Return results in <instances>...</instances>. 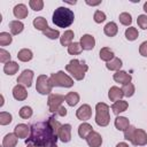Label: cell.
Here are the masks:
<instances>
[{
  "label": "cell",
  "instance_id": "cell-1",
  "mask_svg": "<svg viewBox=\"0 0 147 147\" xmlns=\"http://www.w3.org/2000/svg\"><path fill=\"white\" fill-rule=\"evenodd\" d=\"M59 139L57 134L54 133L48 121L38 122L31 125V133L28 139H25V144L32 142L40 147H44L48 142H56Z\"/></svg>",
  "mask_w": 147,
  "mask_h": 147
},
{
  "label": "cell",
  "instance_id": "cell-2",
  "mask_svg": "<svg viewBox=\"0 0 147 147\" xmlns=\"http://www.w3.org/2000/svg\"><path fill=\"white\" fill-rule=\"evenodd\" d=\"M75 20L74 11L67 7H59L53 13V23L59 28H68Z\"/></svg>",
  "mask_w": 147,
  "mask_h": 147
},
{
  "label": "cell",
  "instance_id": "cell-3",
  "mask_svg": "<svg viewBox=\"0 0 147 147\" xmlns=\"http://www.w3.org/2000/svg\"><path fill=\"white\" fill-rule=\"evenodd\" d=\"M65 70L76 80H82V79H84L86 71L88 70V65L85 62H83V61H79L77 59H74V60H71L69 62V64H67Z\"/></svg>",
  "mask_w": 147,
  "mask_h": 147
},
{
  "label": "cell",
  "instance_id": "cell-4",
  "mask_svg": "<svg viewBox=\"0 0 147 147\" xmlns=\"http://www.w3.org/2000/svg\"><path fill=\"white\" fill-rule=\"evenodd\" d=\"M110 122L109 106L105 102H99L95 106V123L99 126H107Z\"/></svg>",
  "mask_w": 147,
  "mask_h": 147
},
{
  "label": "cell",
  "instance_id": "cell-5",
  "mask_svg": "<svg viewBox=\"0 0 147 147\" xmlns=\"http://www.w3.org/2000/svg\"><path fill=\"white\" fill-rule=\"evenodd\" d=\"M49 82L52 86H60V87H71L74 85V79L69 77L63 71H57L55 74H52L49 77Z\"/></svg>",
  "mask_w": 147,
  "mask_h": 147
},
{
  "label": "cell",
  "instance_id": "cell-6",
  "mask_svg": "<svg viewBox=\"0 0 147 147\" xmlns=\"http://www.w3.org/2000/svg\"><path fill=\"white\" fill-rule=\"evenodd\" d=\"M52 88H53V86H52V84L49 82V78L46 75L38 76L37 83H36V90H37V92H39L42 95H46V94H49L52 92Z\"/></svg>",
  "mask_w": 147,
  "mask_h": 147
},
{
  "label": "cell",
  "instance_id": "cell-7",
  "mask_svg": "<svg viewBox=\"0 0 147 147\" xmlns=\"http://www.w3.org/2000/svg\"><path fill=\"white\" fill-rule=\"evenodd\" d=\"M65 100V96L61 95V94H49L48 100H47V105L49 108L51 113H55L59 110V108L62 106V102Z\"/></svg>",
  "mask_w": 147,
  "mask_h": 147
},
{
  "label": "cell",
  "instance_id": "cell-8",
  "mask_svg": "<svg viewBox=\"0 0 147 147\" xmlns=\"http://www.w3.org/2000/svg\"><path fill=\"white\" fill-rule=\"evenodd\" d=\"M131 142L134 146H145V145H147V133L144 130L136 127Z\"/></svg>",
  "mask_w": 147,
  "mask_h": 147
},
{
  "label": "cell",
  "instance_id": "cell-9",
  "mask_svg": "<svg viewBox=\"0 0 147 147\" xmlns=\"http://www.w3.org/2000/svg\"><path fill=\"white\" fill-rule=\"evenodd\" d=\"M32 79H33V71L30 70V69H25V70H23V72L18 76L17 83H18L20 85L30 87V86H31V83H32Z\"/></svg>",
  "mask_w": 147,
  "mask_h": 147
},
{
  "label": "cell",
  "instance_id": "cell-10",
  "mask_svg": "<svg viewBox=\"0 0 147 147\" xmlns=\"http://www.w3.org/2000/svg\"><path fill=\"white\" fill-rule=\"evenodd\" d=\"M76 116L80 121H87V119H90L91 116H92V109H91V107L88 105H82L77 109Z\"/></svg>",
  "mask_w": 147,
  "mask_h": 147
},
{
  "label": "cell",
  "instance_id": "cell-11",
  "mask_svg": "<svg viewBox=\"0 0 147 147\" xmlns=\"http://www.w3.org/2000/svg\"><path fill=\"white\" fill-rule=\"evenodd\" d=\"M14 133L16 134L17 138H21V139H25V138H29L30 137V133H31V127L28 126L26 124H17L14 129Z\"/></svg>",
  "mask_w": 147,
  "mask_h": 147
},
{
  "label": "cell",
  "instance_id": "cell-12",
  "mask_svg": "<svg viewBox=\"0 0 147 147\" xmlns=\"http://www.w3.org/2000/svg\"><path fill=\"white\" fill-rule=\"evenodd\" d=\"M59 139L62 142H69L71 140V125L63 124L59 130Z\"/></svg>",
  "mask_w": 147,
  "mask_h": 147
},
{
  "label": "cell",
  "instance_id": "cell-13",
  "mask_svg": "<svg viewBox=\"0 0 147 147\" xmlns=\"http://www.w3.org/2000/svg\"><path fill=\"white\" fill-rule=\"evenodd\" d=\"M86 141L87 145L90 147H100L102 144V137L100 136V133L92 131L87 137H86Z\"/></svg>",
  "mask_w": 147,
  "mask_h": 147
},
{
  "label": "cell",
  "instance_id": "cell-14",
  "mask_svg": "<svg viewBox=\"0 0 147 147\" xmlns=\"http://www.w3.org/2000/svg\"><path fill=\"white\" fill-rule=\"evenodd\" d=\"M80 46L85 51L93 49L94 46H95V39H94V37L91 36V34H84L80 38Z\"/></svg>",
  "mask_w": 147,
  "mask_h": 147
},
{
  "label": "cell",
  "instance_id": "cell-15",
  "mask_svg": "<svg viewBox=\"0 0 147 147\" xmlns=\"http://www.w3.org/2000/svg\"><path fill=\"white\" fill-rule=\"evenodd\" d=\"M113 78H114V80H115L116 83H119V84H123V85L131 83V79H132L131 75L127 74L126 71H123V70L116 71V74H114Z\"/></svg>",
  "mask_w": 147,
  "mask_h": 147
},
{
  "label": "cell",
  "instance_id": "cell-16",
  "mask_svg": "<svg viewBox=\"0 0 147 147\" xmlns=\"http://www.w3.org/2000/svg\"><path fill=\"white\" fill-rule=\"evenodd\" d=\"M13 96H14L16 100H18V101L25 100V99L28 98V92H26V90H25V86L17 84V85L13 88Z\"/></svg>",
  "mask_w": 147,
  "mask_h": 147
},
{
  "label": "cell",
  "instance_id": "cell-17",
  "mask_svg": "<svg viewBox=\"0 0 147 147\" xmlns=\"http://www.w3.org/2000/svg\"><path fill=\"white\" fill-rule=\"evenodd\" d=\"M13 13H14V16H15L16 18H25V17L28 16V14H29L26 6L23 5V3L16 5V6L14 7V9H13Z\"/></svg>",
  "mask_w": 147,
  "mask_h": 147
},
{
  "label": "cell",
  "instance_id": "cell-18",
  "mask_svg": "<svg viewBox=\"0 0 147 147\" xmlns=\"http://www.w3.org/2000/svg\"><path fill=\"white\" fill-rule=\"evenodd\" d=\"M123 96H124V94H123L122 88H119V87H117V86L110 87V90H109V92H108V98L110 99V101H115V102H116V101L121 100Z\"/></svg>",
  "mask_w": 147,
  "mask_h": 147
},
{
  "label": "cell",
  "instance_id": "cell-19",
  "mask_svg": "<svg viewBox=\"0 0 147 147\" xmlns=\"http://www.w3.org/2000/svg\"><path fill=\"white\" fill-rule=\"evenodd\" d=\"M130 126V122L126 117L124 116H117L115 118V127L118 131H125Z\"/></svg>",
  "mask_w": 147,
  "mask_h": 147
},
{
  "label": "cell",
  "instance_id": "cell-20",
  "mask_svg": "<svg viewBox=\"0 0 147 147\" xmlns=\"http://www.w3.org/2000/svg\"><path fill=\"white\" fill-rule=\"evenodd\" d=\"M127 107H129V105H127V102H126V101H124V100H118V101H116V102H114V103H113L111 109H113L114 114L119 115L121 113L125 111V110L127 109Z\"/></svg>",
  "mask_w": 147,
  "mask_h": 147
},
{
  "label": "cell",
  "instance_id": "cell-21",
  "mask_svg": "<svg viewBox=\"0 0 147 147\" xmlns=\"http://www.w3.org/2000/svg\"><path fill=\"white\" fill-rule=\"evenodd\" d=\"M17 137L15 133H8L2 140V147H15L17 144Z\"/></svg>",
  "mask_w": 147,
  "mask_h": 147
},
{
  "label": "cell",
  "instance_id": "cell-22",
  "mask_svg": "<svg viewBox=\"0 0 147 147\" xmlns=\"http://www.w3.org/2000/svg\"><path fill=\"white\" fill-rule=\"evenodd\" d=\"M18 69H20V65H18L16 62H14V61H9V62H7V63L3 65V71H5V74H6V75H9V76L15 75V74L18 71Z\"/></svg>",
  "mask_w": 147,
  "mask_h": 147
},
{
  "label": "cell",
  "instance_id": "cell-23",
  "mask_svg": "<svg viewBox=\"0 0 147 147\" xmlns=\"http://www.w3.org/2000/svg\"><path fill=\"white\" fill-rule=\"evenodd\" d=\"M103 32H105V34L108 36V37H114V36H116L117 32H118L117 24H116L115 22H109V23H107V24L105 25V28H103Z\"/></svg>",
  "mask_w": 147,
  "mask_h": 147
},
{
  "label": "cell",
  "instance_id": "cell-24",
  "mask_svg": "<svg viewBox=\"0 0 147 147\" xmlns=\"http://www.w3.org/2000/svg\"><path fill=\"white\" fill-rule=\"evenodd\" d=\"M93 131V127L91 124L88 123H82L79 126H78V134L80 138L83 139H86V137Z\"/></svg>",
  "mask_w": 147,
  "mask_h": 147
},
{
  "label": "cell",
  "instance_id": "cell-25",
  "mask_svg": "<svg viewBox=\"0 0 147 147\" xmlns=\"http://www.w3.org/2000/svg\"><path fill=\"white\" fill-rule=\"evenodd\" d=\"M74 37H75L74 31H71V30L64 31V33L60 37V42H61V45H62V46H69V45L72 42Z\"/></svg>",
  "mask_w": 147,
  "mask_h": 147
},
{
  "label": "cell",
  "instance_id": "cell-26",
  "mask_svg": "<svg viewBox=\"0 0 147 147\" xmlns=\"http://www.w3.org/2000/svg\"><path fill=\"white\" fill-rule=\"evenodd\" d=\"M99 55H100V59H101L102 61H106V62H109V61H111V60L115 57L114 52H113L110 48H108V47L101 48Z\"/></svg>",
  "mask_w": 147,
  "mask_h": 147
},
{
  "label": "cell",
  "instance_id": "cell-27",
  "mask_svg": "<svg viewBox=\"0 0 147 147\" xmlns=\"http://www.w3.org/2000/svg\"><path fill=\"white\" fill-rule=\"evenodd\" d=\"M33 26H34L37 30L45 31V30L48 28V23H47L46 18H44L42 16H39V17H36V18L33 20Z\"/></svg>",
  "mask_w": 147,
  "mask_h": 147
},
{
  "label": "cell",
  "instance_id": "cell-28",
  "mask_svg": "<svg viewBox=\"0 0 147 147\" xmlns=\"http://www.w3.org/2000/svg\"><path fill=\"white\" fill-rule=\"evenodd\" d=\"M9 29H10L11 34H18V33H21L23 31L24 24L21 21H11L9 23Z\"/></svg>",
  "mask_w": 147,
  "mask_h": 147
},
{
  "label": "cell",
  "instance_id": "cell-29",
  "mask_svg": "<svg viewBox=\"0 0 147 147\" xmlns=\"http://www.w3.org/2000/svg\"><path fill=\"white\" fill-rule=\"evenodd\" d=\"M32 57H33V54H32V52H31L30 49H28V48H23V49H21V51L17 53V59H18L20 61H22V62H28V61L32 60Z\"/></svg>",
  "mask_w": 147,
  "mask_h": 147
},
{
  "label": "cell",
  "instance_id": "cell-30",
  "mask_svg": "<svg viewBox=\"0 0 147 147\" xmlns=\"http://www.w3.org/2000/svg\"><path fill=\"white\" fill-rule=\"evenodd\" d=\"M122 65H123L122 64V60L118 59V57H114L111 61L107 62V64H106L107 69L113 70V71H119V69L122 68Z\"/></svg>",
  "mask_w": 147,
  "mask_h": 147
},
{
  "label": "cell",
  "instance_id": "cell-31",
  "mask_svg": "<svg viewBox=\"0 0 147 147\" xmlns=\"http://www.w3.org/2000/svg\"><path fill=\"white\" fill-rule=\"evenodd\" d=\"M65 102H67L70 107L76 106V105L79 102V94H78L77 92H69V93L65 95Z\"/></svg>",
  "mask_w": 147,
  "mask_h": 147
},
{
  "label": "cell",
  "instance_id": "cell-32",
  "mask_svg": "<svg viewBox=\"0 0 147 147\" xmlns=\"http://www.w3.org/2000/svg\"><path fill=\"white\" fill-rule=\"evenodd\" d=\"M82 51H83V48L80 46V42H71L68 46V53L71 55H78L82 53Z\"/></svg>",
  "mask_w": 147,
  "mask_h": 147
},
{
  "label": "cell",
  "instance_id": "cell-33",
  "mask_svg": "<svg viewBox=\"0 0 147 147\" xmlns=\"http://www.w3.org/2000/svg\"><path fill=\"white\" fill-rule=\"evenodd\" d=\"M138 36H139V32H138V30H137L136 28L130 26V28H127V29L125 30V37H126V39L130 40V41L136 40V39L138 38Z\"/></svg>",
  "mask_w": 147,
  "mask_h": 147
},
{
  "label": "cell",
  "instance_id": "cell-34",
  "mask_svg": "<svg viewBox=\"0 0 147 147\" xmlns=\"http://www.w3.org/2000/svg\"><path fill=\"white\" fill-rule=\"evenodd\" d=\"M13 41V37L11 34H9L8 32H1L0 33V45L1 46H7Z\"/></svg>",
  "mask_w": 147,
  "mask_h": 147
},
{
  "label": "cell",
  "instance_id": "cell-35",
  "mask_svg": "<svg viewBox=\"0 0 147 147\" xmlns=\"http://www.w3.org/2000/svg\"><path fill=\"white\" fill-rule=\"evenodd\" d=\"M134 90L136 88H134V85L132 83H129V84L123 85V88H122L124 96H127V98H130V96H132L134 94Z\"/></svg>",
  "mask_w": 147,
  "mask_h": 147
},
{
  "label": "cell",
  "instance_id": "cell-36",
  "mask_svg": "<svg viewBox=\"0 0 147 147\" xmlns=\"http://www.w3.org/2000/svg\"><path fill=\"white\" fill-rule=\"evenodd\" d=\"M118 18H119V22H121L123 25L129 26V25H131V23H132V17H131V15H130L129 13H121Z\"/></svg>",
  "mask_w": 147,
  "mask_h": 147
},
{
  "label": "cell",
  "instance_id": "cell-37",
  "mask_svg": "<svg viewBox=\"0 0 147 147\" xmlns=\"http://www.w3.org/2000/svg\"><path fill=\"white\" fill-rule=\"evenodd\" d=\"M32 116V109L31 107L29 106H24L20 109V117L21 118H24V119H28Z\"/></svg>",
  "mask_w": 147,
  "mask_h": 147
},
{
  "label": "cell",
  "instance_id": "cell-38",
  "mask_svg": "<svg viewBox=\"0 0 147 147\" xmlns=\"http://www.w3.org/2000/svg\"><path fill=\"white\" fill-rule=\"evenodd\" d=\"M13 121V117L9 113H6V111H1L0 113V124L1 125H7V124H10Z\"/></svg>",
  "mask_w": 147,
  "mask_h": 147
},
{
  "label": "cell",
  "instance_id": "cell-39",
  "mask_svg": "<svg viewBox=\"0 0 147 147\" xmlns=\"http://www.w3.org/2000/svg\"><path fill=\"white\" fill-rule=\"evenodd\" d=\"M42 33L48 37L49 39H57L60 37V31L59 30H54V29H51V28H47L45 31H42Z\"/></svg>",
  "mask_w": 147,
  "mask_h": 147
},
{
  "label": "cell",
  "instance_id": "cell-40",
  "mask_svg": "<svg viewBox=\"0 0 147 147\" xmlns=\"http://www.w3.org/2000/svg\"><path fill=\"white\" fill-rule=\"evenodd\" d=\"M29 5H30L31 9H33L34 11H39L44 7V1L42 0H30Z\"/></svg>",
  "mask_w": 147,
  "mask_h": 147
},
{
  "label": "cell",
  "instance_id": "cell-41",
  "mask_svg": "<svg viewBox=\"0 0 147 147\" xmlns=\"http://www.w3.org/2000/svg\"><path fill=\"white\" fill-rule=\"evenodd\" d=\"M47 121L49 122V124H51V126H52V129H53L54 133H55V134H57V137H59V130H60V127H61V125H62V124H60L57 121H55V118H54V117H49Z\"/></svg>",
  "mask_w": 147,
  "mask_h": 147
},
{
  "label": "cell",
  "instance_id": "cell-42",
  "mask_svg": "<svg viewBox=\"0 0 147 147\" xmlns=\"http://www.w3.org/2000/svg\"><path fill=\"white\" fill-rule=\"evenodd\" d=\"M137 23H138L139 28H141L142 30H146L147 29V15H145V14L139 15L137 18Z\"/></svg>",
  "mask_w": 147,
  "mask_h": 147
},
{
  "label": "cell",
  "instance_id": "cell-43",
  "mask_svg": "<svg viewBox=\"0 0 147 147\" xmlns=\"http://www.w3.org/2000/svg\"><path fill=\"white\" fill-rule=\"evenodd\" d=\"M10 54H9V52H7L6 49H3V48H1L0 49V62L1 63H7V62H9L10 61Z\"/></svg>",
  "mask_w": 147,
  "mask_h": 147
},
{
  "label": "cell",
  "instance_id": "cell-44",
  "mask_svg": "<svg viewBox=\"0 0 147 147\" xmlns=\"http://www.w3.org/2000/svg\"><path fill=\"white\" fill-rule=\"evenodd\" d=\"M93 18H94L95 23H102V22L106 21V14H105L103 11H101V10H96V11L94 13Z\"/></svg>",
  "mask_w": 147,
  "mask_h": 147
},
{
  "label": "cell",
  "instance_id": "cell-45",
  "mask_svg": "<svg viewBox=\"0 0 147 147\" xmlns=\"http://www.w3.org/2000/svg\"><path fill=\"white\" fill-rule=\"evenodd\" d=\"M139 53H140L142 56H146V57H147V41L141 42V45H140V47H139Z\"/></svg>",
  "mask_w": 147,
  "mask_h": 147
},
{
  "label": "cell",
  "instance_id": "cell-46",
  "mask_svg": "<svg viewBox=\"0 0 147 147\" xmlns=\"http://www.w3.org/2000/svg\"><path fill=\"white\" fill-rule=\"evenodd\" d=\"M56 114H57L59 116H65V115H67V109H65L63 106H61V107L59 108V110L56 111Z\"/></svg>",
  "mask_w": 147,
  "mask_h": 147
},
{
  "label": "cell",
  "instance_id": "cell-47",
  "mask_svg": "<svg viewBox=\"0 0 147 147\" xmlns=\"http://www.w3.org/2000/svg\"><path fill=\"white\" fill-rule=\"evenodd\" d=\"M86 3L87 5H90V6H96V5H100L101 3V1H95V2H91V1H86Z\"/></svg>",
  "mask_w": 147,
  "mask_h": 147
},
{
  "label": "cell",
  "instance_id": "cell-48",
  "mask_svg": "<svg viewBox=\"0 0 147 147\" xmlns=\"http://www.w3.org/2000/svg\"><path fill=\"white\" fill-rule=\"evenodd\" d=\"M44 147H57V145H56V142H48Z\"/></svg>",
  "mask_w": 147,
  "mask_h": 147
},
{
  "label": "cell",
  "instance_id": "cell-49",
  "mask_svg": "<svg viewBox=\"0 0 147 147\" xmlns=\"http://www.w3.org/2000/svg\"><path fill=\"white\" fill-rule=\"evenodd\" d=\"M116 147H129V145L126 142H119L116 145Z\"/></svg>",
  "mask_w": 147,
  "mask_h": 147
},
{
  "label": "cell",
  "instance_id": "cell-50",
  "mask_svg": "<svg viewBox=\"0 0 147 147\" xmlns=\"http://www.w3.org/2000/svg\"><path fill=\"white\" fill-rule=\"evenodd\" d=\"M26 147H40V146H38L36 144H32V142H28L26 144Z\"/></svg>",
  "mask_w": 147,
  "mask_h": 147
},
{
  "label": "cell",
  "instance_id": "cell-51",
  "mask_svg": "<svg viewBox=\"0 0 147 147\" xmlns=\"http://www.w3.org/2000/svg\"><path fill=\"white\" fill-rule=\"evenodd\" d=\"M144 10H145V11L147 13V1H146V2L144 3Z\"/></svg>",
  "mask_w": 147,
  "mask_h": 147
}]
</instances>
